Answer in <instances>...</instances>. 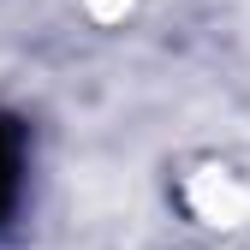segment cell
Wrapping results in <instances>:
<instances>
[{"mask_svg":"<svg viewBox=\"0 0 250 250\" xmlns=\"http://www.w3.org/2000/svg\"><path fill=\"white\" fill-rule=\"evenodd\" d=\"M18 185H24V131H18V119L0 113V221L18 203Z\"/></svg>","mask_w":250,"mask_h":250,"instance_id":"cell-1","label":"cell"}]
</instances>
